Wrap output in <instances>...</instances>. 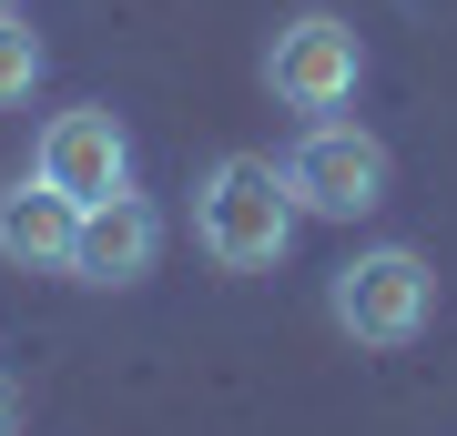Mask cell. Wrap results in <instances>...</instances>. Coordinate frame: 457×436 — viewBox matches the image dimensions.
Returning <instances> with one entry per match:
<instances>
[{"label": "cell", "mask_w": 457, "mask_h": 436, "mask_svg": "<svg viewBox=\"0 0 457 436\" xmlns=\"http://www.w3.org/2000/svg\"><path fill=\"white\" fill-rule=\"evenodd\" d=\"M326 315H336V335H356V345H417L427 315H437V275H427V254H407V243H376V254L336 264Z\"/></svg>", "instance_id": "2"}, {"label": "cell", "mask_w": 457, "mask_h": 436, "mask_svg": "<svg viewBox=\"0 0 457 436\" xmlns=\"http://www.w3.org/2000/svg\"><path fill=\"white\" fill-rule=\"evenodd\" d=\"M0 436H21V386L0 375Z\"/></svg>", "instance_id": "9"}, {"label": "cell", "mask_w": 457, "mask_h": 436, "mask_svg": "<svg viewBox=\"0 0 457 436\" xmlns=\"http://www.w3.org/2000/svg\"><path fill=\"white\" fill-rule=\"evenodd\" d=\"M0 11H11V0H0Z\"/></svg>", "instance_id": "10"}, {"label": "cell", "mask_w": 457, "mask_h": 436, "mask_svg": "<svg viewBox=\"0 0 457 436\" xmlns=\"http://www.w3.org/2000/svg\"><path fill=\"white\" fill-rule=\"evenodd\" d=\"M71 243H82V203H71L62 183L21 173L11 193H0V264H21V275H71Z\"/></svg>", "instance_id": "7"}, {"label": "cell", "mask_w": 457, "mask_h": 436, "mask_svg": "<svg viewBox=\"0 0 457 436\" xmlns=\"http://www.w3.org/2000/svg\"><path fill=\"white\" fill-rule=\"evenodd\" d=\"M264 81H275V102L285 112H315L326 122L336 102H356V81H366V41H356V21H336V11H295L275 51H264Z\"/></svg>", "instance_id": "4"}, {"label": "cell", "mask_w": 457, "mask_h": 436, "mask_svg": "<svg viewBox=\"0 0 457 436\" xmlns=\"http://www.w3.org/2000/svg\"><path fill=\"white\" fill-rule=\"evenodd\" d=\"M163 254V213L143 193H102L82 203V243H71V284H143Z\"/></svg>", "instance_id": "6"}, {"label": "cell", "mask_w": 457, "mask_h": 436, "mask_svg": "<svg viewBox=\"0 0 457 436\" xmlns=\"http://www.w3.org/2000/svg\"><path fill=\"white\" fill-rule=\"evenodd\" d=\"M295 183L275 173L264 152H224L213 173L194 183V243L224 275H264V264H285V243H295Z\"/></svg>", "instance_id": "1"}, {"label": "cell", "mask_w": 457, "mask_h": 436, "mask_svg": "<svg viewBox=\"0 0 457 436\" xmlns=\"http://www.w3.org/2000/svg\"><path fill=\"white\" fill-rule=\"evenodd\" d=\"M285 183H295V213H326V224H356V213L386 203V143L366 122H305L285 152Z\"/></svg>", "instance_id": "3"}, {"label": "cell", "mask_w": 457, "mask_h": 436, "mask_svg": "<svg viewBox=\"0 0 457 436\" xmlns=\"http://www.w3.org/2000/svg\"><path fill=\"white\" fill-rule=\"evenodd\" d=\"M41 62H51V51H41V31H31L21 11H0V112H11V102H31Z\"/></svg>", "instance_id": "8"}, {"label": "cell", "mask_w": 457, "mask_h": 436, "mask_svg": "<svg viewBox=\"0 0 457 436\" xmlns=\"http://www.w3.org/2000/svg\"><path fill=\"white\" fill-rule=\"evenodd\" d=\"M41 183H62L71 203H102V193H132V132L82 102V112H51L41 122Z\"/></svg>", "instance_id": "5"}]
</instances>
